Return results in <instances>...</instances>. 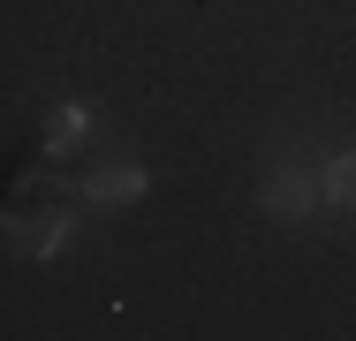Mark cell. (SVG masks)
Instances as JSON below:
<instances>
[{
  "instance_id": "cell-1",
  "label": "cell",
  "mask_w": 356,
  "mask_h": 341,
  "mask_svg": "<svg viewBox=\"0 0 356 341\" xmlns=\"http://www.w3.org/2000/svg\"><path fill=\"white\" fill-rule=\"evenodd\" d=\"M311 205H318L311 175H273V182H266V212H281V220H303Z\"/></svg>"
},
{
  "instance_id": "cell-2",
  "label": "cell",
  "mask_w": 356,
  "mask_h": 341,
  "mask_svg": "<svg viewBox=\"0 0 356 341\" xmlns=\"http://www.w3.org/2000/svg\"><path fill=\"white\" fill-rule=\"evenodd\" d=\"M83 198L91 205H129V198H144V175L137 167H99V175L83 182Z\"/></svg>"
},
{
  "instance_id": "cell-3",
  "label": "cell",
  "mask_w": 356,
  "mask_h": 341,
  "mask_svg": "<svg viewBox=\"0 0 356 341\" xmlns=\"http://www.w3.org/2000/svg\"><path fill=\"white\" fill-rule=\"evenodd\" d=\"M318 198L341 205V212H356V152H334V159L318 167Z\"/></svg>"
},
{
  "instance_id": "cell-4",
  "label": "cell",
  "mask_w": 356,
  "mask_h": 341,
  "mask_svg": "<svg viewBox=\"0 0 356 341\" xmlns=\"http://www.w3.org/2000/svg\"><path fill=\"white\" fill-rule=\"evenodd\" d=\"M83 129H91V114H83V106H61V114L46 122V152H76Z\"/></svg>"
},
{
  "instance_id": "cell-5",
  "label": "cell",
  "mask_w": 356,
  "mask_h": 341,
  "mask_svg": "<svg viewBox=\"0 0 356 341\" xmlns=\"http://www.w3.org/2000/svg\"><path fill=\"white\" fill-rule=\"evenodd\" d=\"M23 235H31V251H38V258H54V251L69 243V212H46V220H31Z\"/></svg>"
}]
</instances>
